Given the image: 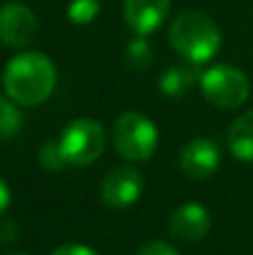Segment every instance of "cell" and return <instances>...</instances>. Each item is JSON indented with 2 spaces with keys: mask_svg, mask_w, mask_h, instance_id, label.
Wrapping results in <instances>:
<instances>
[{
  "mask_svg": "<svg viewBox=\"0 0 253 255\" xmlns=\"http://www.w3.org/2000/svg\"><path fill=\"white\" fill-rule=\"evenodd\" d=\"M58 148H61L67 166H90L106 150V130L99 121L81 117L63 128Z\"/></svg>",
  "mask_w": 253,
  "mask_h": 255,
  "instance_id": "cell-5",
  "label": "cell"
},
{
  "mask_svg": "<svg viewBox=\"0 0 253 255\" xmlns=\"http://www.w3.org/2000/svg\"><path fill=\"white\" fill-rule=\"evenodd\" d=\"M124 58L132 70H146L152 63V47L146 40V36H137V38L130 40V43L126 45Z\"/></svg>",
  "mask_w": 253,
  "mask_h": 255,
  "instance_id": "cell-14",
  "label": "cell"
},
{
  "mask_svg": "<svg viewBox=\"0 0 253 255\" xmlns=\"http://www.w3.org/2000/svg\"><path fill=\"white\" fill-rule=\"evenodd\" d=\"M38 161H40V166L49 172L63 170V166H67L65 157H63L61 148H58V141L56 143H54V141H47V143L43 145V150H40V154H38Z\"/></svg>",
  "mask_w": 253,
  "mask_h": 255,
  "instance_id": "cell-16",
  "label": "cell"
},
{
  "mask_svg": "<svg viewBox=\"0 0 253 255\" xmlns=\"http://www.w3.org/2000/svg\"><path fill=\"white\" fill-rule=\"evenodd\" d=\"M170 47L193 65L209 63L222 47V34L215 20L202 11H184L170 22Z\"/></svg>",
  "mask_w": 253,
  "mask_h": 255,
  "instance_id": "cell-2",
  "label": "cell"
},
{
  "mask_svg": "<svg viewBox=\"0 0 253 255\" xmlns=\"http://www.w3.org/2000/svg\"><path fill=\"white\" fill-rule=\"evenodd\" d=\"M143 175L132 166L110 170L101 181V199L110 208H128L141 197Z\"/></svg>",
  "mask_w": 253,
  "mask_h": 255,
  "instance_id": "cell-7",
  "label": "cell"
},
{
  "mask_svg": "<svg viewBox=\"0 0 253 255\" xmlns=\"http://www.w3.org/2000/svg\"><path fill=\"white\" fill-rule=\"evenodd\" d=\"M18 238V226L11 220L0 222V242H13Z\"/></svg>",
  "mask_w": 253,
  "mask_h": 255,
  "instance_id": "cell-19",
  "label": "cell"
},
{
  "mask_svg": "<svg viewBox=\"0 0 253 255\" xmlns=\"http://www.w3.org/2000/svg\"><path fill=\"white\" fill-rule=\"evenodd\" d=\"M2 88L18 106H40L56 88V65L43 52H22L4 65Z\"/></svg>",
  "mask_w": 253,
  "mask_h": 255,
  "instance_id": "cell-1",
  "label": "cell"
},
{
  "mask_svg": "<svg viewBox=\"0 0 253 255\" xmlns=\"http://www.w3.org/2000/svg\"><path fill=\"white\" fill-rule=\"evenodd\" d=\"M9 202H11V190H9L7 181L0 177V215L9 208Z\"/></svg>",
  "mask_w": 253,
  "mask_h": 255,
  "instance_id": "cell-20",
  "label": "cell"
},
{
  "mask_svg": "<svg viewBox=\"0 0 253 255\" xmlns=\"http://www.w3.org/2000/svg\"><path fill=\"white\" fill-rule=\"evenodd\" d=\"M20 128L22 115L18 110V103H13L9 97H0V143L16 136Z\"/></svg>",
  "mask_w": 253,
  "mask_h": 255,
  "instance_id": "cell-13",
  "label": "cell"
},
{
  "mask_svg": "<svg viewBox=\"0 0 253 255\" xmlns=\"http://www.w3.org/2000/svg\"><path fill=\"white\" fill-rule=\"evenodd\" d=\"M168 231L179 242H200L211 231V213L200 202H186L170 215Z\"/></svg>",
  "mask_w": 253,
  "mask_h": 255,
  "instance_id": "cell-9",
  "label": "cell"
},
{
  "mask_svg": "<svg viewBox=\"0 0 253 255\" xmlns=\"http://www.w3.org/2000/svg\"><path fill=\"white\" fill-rule=\"evenodd\" d=\"M49 255H99V251H94L88 244H65V247L54 249Z\"/></svg>",
  "mask_w": 253,
  "mask_h": 255,
  "instance_id": "cell-18",
  "label": "cell"
},
{
  "mask_svg": "<svg viewBox=\"0 0 253 255\" xmlns=\"http://www.w3.org/2000/svg\"><path fill=\"white\" fill-rule=\"evenodd\" d=\"M229 150L240 161H253V110L240 115L229 128Z\"/></svg>",
  "mask_w": 253,
  "mask_h": 255,
  "instance_id": "cell-11",
  "label": "cell"
},
{
  "mask_svg": "<svg viewBox=\"0 0 253 255\" xmlns=\"http://www.w3.org/2000/svg\"><path fill=\"white\" fill-rule=\"evenodd\" d=\"M200 88L206 101L222 110L240 108L251 92V83L245 72L236 65H227V63L211 65L209 70L202 72Z\"/></svg>",
  "mask_w": 253,
  "mask_h": 255,
  "instance_id": "cell-4",
  "label": "cell"
},
{
  "mask_svg": "<svg viewBox=\"0 0 253 255\" xmlns=\"http://www.w3.org/2000/svg\"><path fill=\"white\" fill-rule=\"evenodd\" d=\"M115 148L128 161H146L159 145V130L141 112H124L115 121Z\"/></svg>",
  "mask_w": 253,
  "mask_h": 255,
  "instance_id": "cell-3",
  "label": "cell"
},
{
  "mask_svg": "<svg viewBox=\"0 0 253 255\" xmlns=\"http://www.w3.org/2000/svg\"><path fill=\"white\" fill-rule=\"evenodd\" d=\"M137 255H179L177 253V249L175 247H170V244H166V242H148V244H143L141 249L137 251Z\"/></svg>",
  "mask_w": 253,
  "mask_h": 255,
  "instance_id": "cell-17",
  "label": "cell"
},
{
  "mask_svg": "<svg viewBox=\"0 0 253 255\" xmlns=\"http://www.w3.org/2000/svg\"><path fill=\"white\" fill-rule=\"evenodd\" d=\"M220 161H222L220 145L206 136H197V139L188 141L179 152V168L191 179H209L211 175L218 172Z\"/></svg>",
  "mask_w": 253,
  "mask_h": 255,
  "instance_id": "cell-8",
  "label": "cell"
},
{
  "mask_svg": "<svg viewBox=\"0 0 253 255\" xmlns=\"http://www.w3.org/2000/svg\"><path fill=\"white\" fill-rule=\"evenodd\" d=\"M4 255H29V253H25V251H9V253H4Z\"/></svg>",
  "mask_w": 253,
  "mask_h": 255,
  "instance_id": "cell-21",
  "label": "cell"
},
{
  "mask_svg": "<svg viewBox=\"0 0 253 255\" xmlns=\"http://www.w3.org/2000/svg\"><path fill=\"white\" fill-rule=\"evenodd\" d=\"M38 18L27 4L9 2L0 7V43L7 47H27L38 36Z\"/></svg>",
  "mask_w": 253,
  "mask_h": 255,
  "instance_id": "cell-6",
  "label": "cell"
},
{
  "mask_svg": "<svg viewBox=\"0 0 253 255\" xmlns=\"http://www.w3.org/2000/svg\"><path fill=\"white\" fill-rule=\"evenodd\" d=\"M195 72L186 65H170L168 70L161 74L159 79V90L168 99H179L191 90V85L195 83Z\"/></svg>",
  "mask_w": 253,
  "mask_h": 255,
  "instance_id": "cell-12",
  "label": "cell"
},
{
  "mask_svg": "<svg viewBox=\"0 0 253 255\" xmlns=\"http://www.w3.org/2000/svg\"><path fill=\"white\" fill-rule=\"evenodd\" d=\"M101 13V0H72L67 4V18L74 25H90Z\"/></svg>",
  "mask_w": 253,
  "mask_h": 255,
  "instance_id": "cell-15",
  "label": "cell"
},
{
  "mask_svg": "<svg viewBox=\"0 0 253 255\" xmlns=\"http://www.w3.org/2000/svg\"><path fill=\"white\" fill-rule=\"evenodd\" d=\"M168 11L170 0H124V22L137 36L157 31Z\"/></svg>",
  "mask_w": 253,
  "mask_h": 255,
  "instance_id": "cell-10",
  "label": "cell"
}]
</instances>
